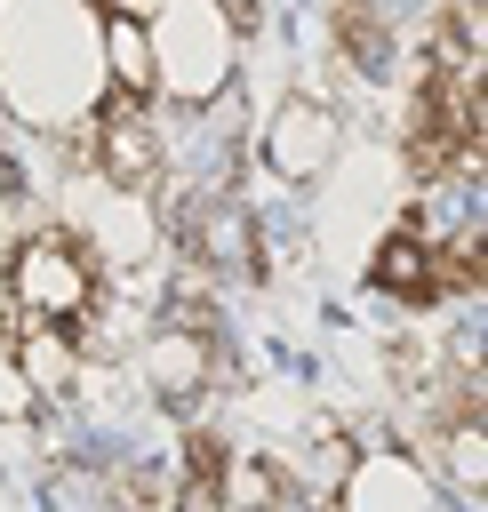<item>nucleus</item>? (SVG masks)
<instances>
[{"instance_id":"nucleus-5","label":"nucleus","mask_w":488,"mask_h":512,"mask_svg":"<svg viewBox=\"0 0 488 512\" xmlns=\"http://www.w3.org/2000/svg\"><path fill=\"white\" fill-rule=\"evenodd\" d=\"M440 488L424 472L416 448H352V464L336 472V512H432Z\"/></svg>"},{"instance_id":"nucleus-2","label":"nucleus","mask_w":488,"mask_h":512,"mask_svg":"<svg viewBox=\"0 0 488 512\" xmlns=\"http://www.w3.org/2000/svg\"><path fill=\"white\" fill-rule=\"evenodd\" d=\"M0 288H8V312H16L24 328H64V336H72V328L104 304V264H96L64 224H40V232H24V240L8 248Z\"/></svg>"},{"instance_id":"nucleus-1","label":"nucleus","mask_w":488,"mask_h":512,"mask_svg":"<svg viewBox=\"0 0 488 512\" xmlns=\"http://www.w3.org/2000/svg\"><path fill=\"white\" fill-rule=\"evenodd\" d=\"M144 48H152V96H168L176 112H208L240 80V32L224 0H160L144 16Z\"/></svg>"},{"instance_id":"nucleus-12","label":"nucleus","mask_w":488,"mask_h":512,"mask_svg":"<svg viewBox=\"0 0 488 512\" xmlns=\"http://www.w3.org/2000/svg\"><path fill=\"white\" fill-rule=\"evenodd\" d=\"M24 416H32V392H24V376H16V360H8V344H0V432L24 424Z\"/></svg>"},{"instance_id":"nucleus-9","label":"nucleus","mask_w":488,"mask_h":512,"mask_svg":"<svg viewBox=\"0 0 488 512\" xmlns=\"http://www.w3.org/2000/svg\"><path fill=\"white\" fill-rule=\"evenodd\" d=\"M8 360H16V376H24V392H32V408H40V400H72L80 376H88V360H80V344H72L64 328H16V336H8Z\"/></svg>"},{"instance_id":"nucleus-11","label":"nucleus","mask_w":488,"mask_h":512,"mask_svg":"<svg viewBox=\"0 0 488 512\" xmlns=\"http://www.w3.org/2000/svg\"><path fill=\"white\" fill-rule=\"evenodd\" d=\"M96 72H104V96H112V104H152V48H144V24L96 16Z\"/></svg>"},{"instance_id":"nucleus-10","label":"nucleus","mask_w":488,"mask_h":512,"mask_svg":"<svg viewBox=\"0 0 488 512\" xmlns=\"http://www.w3.org/2000/svg\"><path fill=\"white\" fill-rule=\"evenodd\" d=\"M424 472H432V488L448 480V488H456V504H480V488H488L480 408H456V424H432V432H424Z\"/></svg>"},{"instance_id":"nucleus-6","label":"nucleus","mask_w":488,"mask_h":512,"mask_svg":"<svg viewBox=\"0 0 488 512\" xmlns=\"http://www.w3.org/2000/svg\"><path fill=\"white\" fill-rule=\"evenodd\" d=\"M136 376L152 384V400H160V408H192V400L208 392V376H216V344H208V336H192V328L152 320V328L136 336Z\"/></svg>"},{"instance_id":"nucleus-4","label":"nucleus","mask_w":488,"mask_h":512,"mask_svg":"<svg viewBox=\"0 0 488 512\" xmlns=\"http://www.w3.org/2000/svg\"><path fill=\"white\" fill-rule=\"evenodd\" d=\"M336 152H344L336 104L312 96V88H288V96L272 104V120H264V168H272L280 184H320V176L336 168Z\"/></svg>"},{"instance_id":"nucleus-13","label":"nucleus","mask_w":488,"mask_h":512,"mask_svg":"<svg viewBox=\"0 0 488 512\" xmlns=\"http://www.w3.org/2000/svg\"><path fill=\"white\" fill-rule=\"evenodd\" d=\"M152 8H160V0H104V16H128V24H144Z\"/></svg>"},{"instance_id":"nucleus-3","label":"nucleus","mask_w":488,"mask_h":512,"mask_svg":"<svg viewBox=\"0 0 488 512\" xmlns=\"http://www.w3.org/2000/svg\"><path fill=\"white\" fill-rule=\"evenodd\" d=\"M88 168L104 176V192L152 200L160 176H168V128H160V112H152V104H112V96H96V112H88Z\"/></svg>"},{"instance_id":"nucleus-8","label":"nucleus","mask_w":488,"mask_h":512,"mask_svg":"<svg viewBox=\"0 0 488 512\" xmlns=\"http://www.w3.org/2000/svg\"><path fill=\"white\" fill-rule=\"evenodd\" d=\"M368 288L376 296H392V304H408V312H424V304H440V248H424L416 232H384L376 248H368Z\"/></svg>"},{"instance_id":"nucleus-7","label":"nucleus","mask_w":488,"mask_h":512,"mask_svg":"<svg viewBox=\"0 0 488 512\" xmlns=\"http://www.w3.org/2000/svg\"><path fill=\"white\" fill-rule=\"evenodd\" d=\"M328 32H336V64L352 80H384L400 64V16L392 0H328Z\"/></svg>"}]
</instances>
